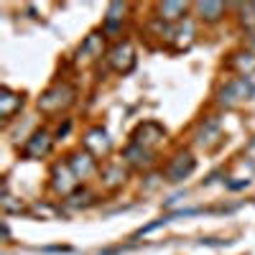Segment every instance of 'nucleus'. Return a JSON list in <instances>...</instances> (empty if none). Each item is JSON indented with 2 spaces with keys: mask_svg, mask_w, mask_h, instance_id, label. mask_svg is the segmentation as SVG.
Masks as SVG:
<instances>
[{
  "mask_svg": "<svg viewBox=\"0 0 255 255\" xmlns=\"http://www.w3.org/2000/svg\"><path fill=\"white\" fill-rule=\"evenodd\" d=\"M125 10H128V5H125V3H110L108 15H105V33L115 36V33L120 31L123 18H125Z\"/></svg>",
  "mask_w": 255,
  "mask_h": 255,
  "instance_id": "obj_17",
  "label": "nucleus"
},
{
  "mask_svg": "<svg viewBox=\"0 0 255 255\" xmlns=\"http://www.w3.org/2000/svg\"><path fill=\"white\" fill-rule=\"evenodd\" d=\"M54 191L56 194H74L77 191V176H74V171L69 168V163H59V166H54Z\"/></svg>",
  "mask_w": 255,
  "mask_h": 255,
  "instance_id": "obj_11",
  "label": "nucleus"
},
{
  "mask_svg": "<svg viewBox=\"0 0 255 255\" xmlns=\"http://www.w3.org/2000/svg\"><path fill=\"white\" fill-rule=\"evenodd\" d=\"M240 20H243V26L250 31V33H255V3H245V5H240Z\"/></svg>",
  "mask_w": 255,
  "mask_h": 255,
  "instance_id": "obj_21",
  "label": "nucleus"
},
{
  "mask_svg": "<svg viewBox=\"0 0 255 255\" xmlns=\"http://www.w3.org/2000/svg\"><path fill=\"white\" fill-rule=\"evenodd\" d=\"M186 10H189V3H161L158 5V18L163 20V23H181Z\"/></svg>",
  "mask_w": 255,
  "mask_h": 255,
  "instance_id": "obj_18",
  "label": "nucleus"
},
{
  "mask_svg": "<svg viewBox=\"0 0 255 255\" xmlns=\"http://www.w3.org/2000/svg\"><path fill=\"white\" fill-rule=\"evenodd\" d=\"M123 161L133 168H151L153 166V151L151 148H143L138 143H130L123 153Z\"/></svg>",
  "mask_w": 255,
  "mask_h": 255,
  "instance_id": "obj_13",
  "label": "nucleus"
},
{
  "mask_svg": "<svg viewBox=\"0 0 255 255\" xmlns=\"http://www.w3.org/2000/svg\"><path fill=\"white\" fill-rule=\"evenodd\" d=\"M108 64L118 74H128L135 67V49L130 41H118V44L108 51Z\"/></svg>",
  "mask_w": 255,
  "mask_h": 255,
  "instance_id": "obj_3",
  "label": "nucleus"
},
{
  "mask_svg": "<svg viewBox=\"0 0 255 255\" xmlns=\"http://www.w3.org/2000/svg\"><path fill=\"white\" fill-rule=\"evenodd\" d=\"M100 181L105 189H120L128 181V166L123 161H110L100 168Z\"/></svg>",
  "mask_w": 255,
  "mask_h": 255,
  "instance_id": "obj_9",
  "label": "nucleus"
},
{
  "mask_svg": "<svg viewBox=\"0 0 255 255\" xmlns=\"http://www.w3.org/2000/svg\"><path fill=\"white\" fill-rule=\"evenodd\" d=\"M33 215H46V217H54L56 215V209H51V207H33Z\"/></svg>",
  "mask_w": 255,
  "mask_h": 255,
  "instance_id": "obj_24",
  "label": "nucleus"
},
{
  "mask_svg": "<svg viewBox=\"0 0 255 255\" xmlns=\"http://www.w3.org/2000/svg\"><path fill=\"white\" fill-rule=\"evenodd\" d=\"M227 67L232 72H238L240 77H248L250 79L255 74V51H235V54L230 56Z\"/></svg>",
  "mask_w": 255,
  "mask_h": 255,
  "instance_id": "obj_15",
  "label": "nucleus"
},
{
  "mask_svg": "<svg viewBox=\"0 0 255 255\" xmlns=\"http://www.w3.org/2000/svg\"><path fill=\"white\" fill-rule=\"evenodd\" d=\"M171 220H174V215H166V217H161V220H156V222H151V225H145V227H140V230L135 232V238H145V235H151L153 230H158V227L168 225Z\"/></svg>",
  "mask_w": 255,
  "mask_h": 255,
  "instance_id": "obj_22",
  "label": "nucleus"
},
{
  "mask_svg": "<svg viewBox=\"0 0 255 255\" xmlns=\"http://www.w3.org/2000/svg\"><path fill=\"white\" fill-rule=\"evenodd\" d=\"M51 145H54V138H51L46 130H36V133L26 140V145H23V156L31 158V161L44 158V156L51 153Z\"/></svg>",
  "mask_w": 255,
  "mask_h": 255,
  "instance_id": "obj_7",
  "label": "nucleus"
},
{
  "mask_svg": "<svg viewBox=\"0 0 255 255\" xmlns=\"http://www.w3.org/2000/svg\"><path fill=\"white\" fill-rule=\"evenodd\" d=\"M69 168L74 171V176L79 179V181H84V179H90L95 171H97V163H95V156L92 153H87V151H74L72 156H69Z\"/></svg>",
  "mask_w": 255,
  "mask_h": 255,
  "instance_id": "obj_12",
  "label": "nucleus"
},
{
  "mask_svg": "<svg viewBox=\"0 0 255 255\" xmlns=\"http://www.w3.org/2000/svg\"><path fill=\"white\" fill-rule=\"evenodd\" d=\"M44 250H46V253H72V248H67V245H61V248L54 245V248H44Z\"/></svg>",
  "mask_w": 255,
  "mask_h": 255,
  "instance_id": "obj_26",
  "label": "nucleus"
},
{
  "mask_svg": "<svg viewBox=\"0 0 255 255\" xmlns=\"http://www.w3.org/2000/svg\"><path fill=\"white\" fill-rule=\"evenodd\" d=\"M181 199H184V194H176V197H171V199L166 202V209H174V207H176V204H179Z\"/></svg>",
  "mask_w": 255,
  "mask_h": 255,
  "instance_id": "obj_25",
  "label": "nucleus"
},
{
  "mask_svg": "<svg viewBox=\"0 0 255 255\" xmlns=\"http://www.w3.org/2000/svg\"><path fill=\"white\" fill-rule=\"evenodd\" d=\"M197 13L202 20H207V23H215V20H220L225 15V3H212V0H207V3H194Z\"/></svg>",
  "mask_w": 255,
  "mask_h": 255,
  "instance_id": "obj_19",
  "label": "nucleus"
},
{
  "mask_svg": "<svg viewBox=\"0 0 255 255\" xmlns=\"http://www.w3.org/2000/svg\"><path fill=\"white\" fill-rule=\"evenodd\" d=\"M84 148H87V153H92L95 158H102V156L110 153L113 140H110L105 128H92V130L84 133Z\"/></svg>",
  "mask_w": 255,
  "mask_h": 255,
  "instance_id": "obj_5",
  "label": "nucleus"
},
{
  "mask_svg": "<svg viewBox=\"0 0 255 255\" xmlns=\"http://www.w3.org/2000/svg\"><path fill=\"white\" fill-rule=\"evenodd\" d=\"M74 97H77V92H74L72 84L56 82V84H51L46 92H41V97H38V110L46 113V115H56V113H61V110H67L69 105L74 102Z\"/></svg>",
  "mask_w": 255,
  "mask_h": 255,
  "instance_id": "obj_1",
  "label": "nucleus"
},
{
  "mask_svg": "<svg viewBox=\"0 0 255 255\" xmlns=\"http://www.w3.org/2000/svg\"><path fill=\"white\" fill-rule=\"evenodd\" d=\"M194 23L191 20H181V23L176 26V31H168V38L176 44V49H189L191 44H194Z\"/></svg>",
  "mask_w": 255,
  "mask_h": 255,
  "instance_id": "obj_16",
  "label": "nucleus"
},
{
  "mask_svg": "<svg viewBox=\"0 0 255 255\" xmlns=\"http://www.w3.org/2000/svg\"><path fill=\"white\" fill-rule=\"evenodd\" d=\"M197 168V161H194V156L191 153H176L174 158H171V163H168V168H166V179L168 181H184L186 176H191V171Z\"/></svg>",
  "mask_w": 255,
  "mask_h": 255,
  "instance_id": "obj_6",
  "label": "nucleus"
},
{
  "mask_svg": "<svg viewBox=\"0 0 255 255\" xmlns=\"http://www.w3.org/2000/svg\"><path fill=\"white\" fill-rule=\"evenodd\" d=\"M166 138V130L158 125V123H153V120H148V123H140L138 128H135V133H133V143H138V145H143V148H153L161 143Z\"/></svg>",
  "mask_w": 255,
  "mask_h": 255,
  "instance_id": "obj_4",
  "label": "nucleus"
},
{
  "mask_svg": "<svg viewBox=\"0 0 255 255\" xmlns=\"http://www.w3.org/2000/svg\"><path fill=\"white\" fill-rule=\"evenodd\" d=\"M67 204H69V207H74V209H79V207H90V204H95V197L90 194L87 189H77L74 194H69Z\"/></svg>",
  "mask_w": 255,
  "mask_h": 255,
  "instance_id": "obj_20",
  "label": "nucleus"
},
{
  "mask_svg": "<svg viewBox=\"0 0 255 255\" xmlns=\"http://www.w3.org/2000/svg\"><path fill=\"white\" fill-rule=\"evenodd\" d=\"M102 51H105V36L102 33H90L82 41V46L77 51V61L79 64H92V61H97L102 56Z\"/></svg>",
  "mask_w": 255,
  "mask_h": 255,
  "instance_id": "obj_10",
  "label": "nucleus"
},
{
  "mask_svg": "<svg viewBox=\"0 0 255 255\" xmlns=\"http://www.w3.org/2000/svg\"><path fill=\"white\" fill-rule=\"evenodd\" d=\"M20 108H23V97L8 87H0V120L8 123Z\"/></svg>",
  "mask_w": 255,
  "mask_h": 255,
  "instance_id": "obj_14",
  "label": "nucleus"
},
{
  "mask_svg": "<svg viewBox=\"0 0 255 255\" xmlns=\"http://www.w3.org/2000/svg\"><path fill=\"white\" fill-rule=\"evenodd\" d=\"M253 95H255V84L248 77H238V79L227 82L225 87L217 92V102L225 105V108H232V105H238V102L250 100Z\"/></svg>",
  "mask_w": 255,
  "mask_h": 255,
  "instance_id": "obj_2",
  "label": "nucleus"
},
{
  "mask_svg": "<svg viewBox=\"0 0 255 255\" xmlns=\"http://www.w3.org/2000/svg\"><path fill=\"white\" fill-rule=\"evenodd\" d=\"M222 143V125L217 118H207L202 123V128L197 130V145L204 148V151H209V148H215Z\"/></svg>",
  "mask_w": 255,
  "mask_h": 255,
  "instance_id": "obj_8",
  "label": "nucleus"
},
{
  "mask_svg": "<svg viewBox=\"0 0 255 255\" xmlns=\"http://www.w3.org/2000/svg\"><path fill=\"white\" fill-rule=\"evenodd\" d=\"M248 41H250V46L255 49V33H250V38H248Z\"/></svg>",
  "mask_w": 255,
  "mask_h": 255,
  "instance_id": "obj_27",
  "label": "nucleus"
},
{
  "mask_svg": "<svg viewBox=\"0 0 255 255\" xmlns=\"http://www.w3.org/2000/svg\"><path fill=\"white\" fill-rule=\"evenodd\" d=\"M0 204H3V209L8 212H23V202H15V197L8 194V189H3V199H0Z\"/></svg>",
  "mask_w": 255,
  "mask_h": 255,
  "instance_id": "obj_23",
  "label": "nucleus"
}]
</instances>
